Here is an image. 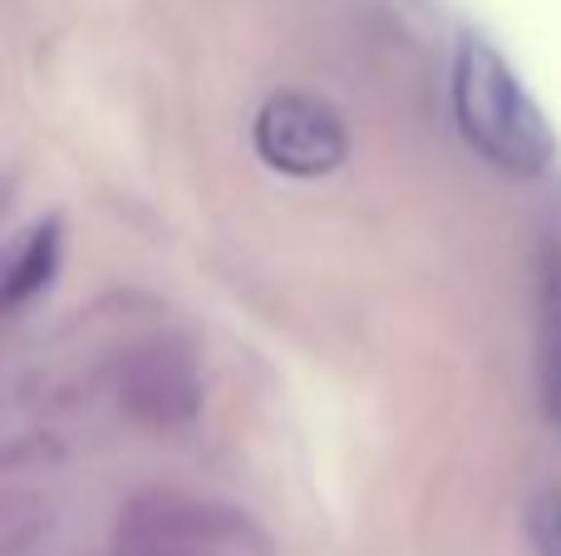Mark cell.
Instances as JSON below:
<instances>
[{
	"label": "cell",
	"instance_id": "cell-1",
	"mask_svg": "<svg viewBox=\"0 0 561 556\" xmlns=\"http://www.w3.org/2000/svg\"><path fill=\"white\" fill-rule=\"evenodd\" d=\"M454 118L463 143L507 177H537L552 167L557 134L517 69L483 35H463L454 49Z\"/></svg>",
	"mask_w": 561,
	"mask_h": 556
},
{
	"label": "cell",
	"instance_id": "cell-2",
	"mask_svg": "<svg viewBox=\"0 0 561 556\" xmlns=\"http://www.w3.org/2000/svg\"><path fill=\"white\" fill-rule=\"evenodd\" d=\"M262 532L237 508L193 493L153 488L138 493L114 522V552H197V556H247L262 552Z\"/></svg>",
	"mask_w": 561,
	"mask_h": 556
},
{
	"label": "cell",
	"instance_id": "cell-3",
	"mask_svg": "<svg viewBox=\"0 0 561 556\" xmlns=\"http://www.w3.org/2000/svg\"><path fill=\"white\" fill-rule=\"evenodd\" d=\"M203 360L183 335H148L114 364V399L138 429L173 433L203 414Z\"/></svg>",
	"mask_w": 561,
	"mask_h": 556
},
{
	"label": "cell",
	"instance_id": "cell-4",
	"mask_svg": "<svg viewBox=\"0 0 561 556\" xmlns=\"http://www.w3.org/2000/svg\"><path fill=\"white\" fill-rule=\"evenodd\" d=\"M252 143L256 158L280 177H325L350 158L340 108L306 89H280L256 108Z\"/></svg>",
	"mask_w": 561,
	"mask_h": 556
},
{
	"label": "cell",
	"instance_id": "cell-5",
	"mask_svg": "<svg viewBox=\"0 0 561 556\" xmlns=\"http://www.w3.org/2000/svg\"><path fill=\"white\" fill-rule=\"evenodd\" d=\"M533 374L542 419L561 429V242L552 236L533 266Z\"/></svg>",
	"mask_w": 561,
	"mask_h": 556
},
{
	"label": "cell",
	"instance_id": "cell-6",
	"mask_svg": "<svg viewBox=\"0 0 561 556\" xmlns=\"http://www.w3.org/2000/svg\"><path fill=\"white\" fill-rule=\"evenodd\" d=\"M59 271V222H35L20 246L10 252L5 281H0V301L5 311H25L35 296H45V286L55 281Z\"/></svg>",
	"mask_w": 561,
	"mask_h": 556
},
{
	"label": "cell",
	"instance_id": "cell-7",
	"mask_svg": "<svg viewBox=\"0 0 561 556\" xmlns=\"http://www.w3.org/2000/svg\"><path fill=\"white\" fill-rule=\"evenodd\" d=\"M527 532H533L537 556H561V493H547V498L533 502Z\"/></svg>",
	"mask_w": 561,
	"mask_h": 556
},
{
	"label": "cell",
	"instance_id": "cell-8",
	"mask_svg": "<svg viewBox=\"0 0 561 556\" xmlns=\"http://www.w3.org/2000/svg\"><path fill=\"white\" fill-rule=\"evenodd\" d=\"M114 556H197V552H114Z\"/></svg>",
	"mask_w": 561,
	"mask_h": 556
}]
</instances>
